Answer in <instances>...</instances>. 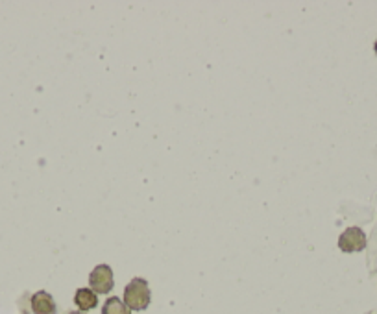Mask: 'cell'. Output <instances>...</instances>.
I'll list each match as a JSON object with an SVG mask.
<instances>
[{"label": "cell", "mask_w": 377, "mask_h": 314, "mask_svg": "<svg viewBox=\"0 0 377 314\" xmlns=\"http://www.w3.org/2000/svg\"><path fill=\"white\" fill-rule=\"evenodd\" d=\"M102 314H131V311L125 305V301L119 298L106 299L102 307Z\"/></svg>", "instance_id": "obj_6"}, {"label": "cell", "mask_w": 377, "mask_h": 314, "mask_svg": "<svg viewBox=\"0 0 377 314\" xmlns=\"http://www.w3.org/2000/svg\"><path fill=\"white\" fill-rule=\"evenodd\" d=\"M69 314H86V313H81V311H72V313H69Z\"/></svg>", "instance_id": "obj_7"}, {"label": "cell", "mask_w": 377, "mask_h": 314, "mask_svg": "<svg viewBox=\"0 0 377 314\" xmlns=\"http://www.w3.org/2000/svg\"><path fill=\"white\" fill-rule=\"evenodd\" d=\"M32 311L33 314H56L58 309H56L54 298L50 296L49 292L45 290H39L32 296Z\"/></svg>", "instance_id": "obj_4"}, {"label": "cell", "mask_w": 377, "mask_h": 314, "mask_svg": "<svg viewBox=\"0 0 377 314\" xmlns=\"http://www.w3.org/2000/svg\"><path fill=\"white\" fill-rule=\"evenodd\" d=\"M339 248L346 254H355L367 248V235L361 228H348L339 237Z\"/></svg>", "instance_id": "obj_3"}, {"label": "cell", "mask_w": 377, "mask_h": 314, "mask_svg": "<svg viewBox=\"0 0 377 314\" xmlns=\"http://www.w3.org/2000/svg\"><path fill=\"white\" fill-rule=\"evenodd\" d=\"M89 285L95 294H108L113 288V270L108 265H98L89 276Z\"/></svg>", "instance_id": "obj_2"}, {"label": "cell", "mask_w": 377, "mask_h": 314, "mask_svg": "<svg viewBox=\"0 0 377 314\" xmlns=\"http://www.w3.org/2000/svg\"><path fill=\"white\" fill-rule=\"evenodd\" d=\"M150 288L141 277H135L125 288V305L129 311H145L150 305Z\"/></svg>", "instance_id": "obj_1"}, {"label": "cell", "mask_w": 377, "mask_h": 314, "mask_svg": "<svg viewBox=\"0 0 377 314\" xmlns=\"http://www.w3.org/2000/svg\"><path fill=\"white\" fill-rule=\"evenodd\" d=\"M376 54H377V41H376Z\"/></svg>", "instance_id": "obj_8"}, {"label": "cell", "mask_w": 377, "mask_h": 314, "mask_svg": "<svg viewBox=\"0 0 377 314\" xmlns=\"http://www.w3.org/2000/svg\"><path fill=\"white\" fill-rule=\"evenodd\" d=\"M74 304L80 307V311H91L98 305L97 294L93 292L91 288H78L74 296Z\"/></svg>", "instance_id": "obj_5"}]
</instances>
